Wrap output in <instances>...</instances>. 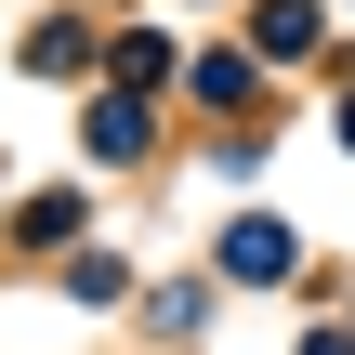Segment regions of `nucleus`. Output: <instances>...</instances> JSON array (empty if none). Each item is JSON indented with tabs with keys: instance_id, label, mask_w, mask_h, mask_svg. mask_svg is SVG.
Listing matches in <instances>:
<instances>
[{
	"instance_id": "obj_3",
	"label": "nucleus",
	"mask_w": 355,
	"mask_h": 355,
	"mask_svg": "<svg viewBox=\"0 0 355 355\" xmlns=\"http://www.w3.org/2000/svg\"><path fill=\"white\" fill-rule=\"evenodd\" d=\"M184 79H198L211 105H250V53H211V66H184Z\"/></svg>"
},
{
	"instance_id": "obj_1",
	"label": "nucleus",
	"mask_w": 355,
	"mask_h": 355,
	"mask_svg": "<svg viewBox=\"0 0 355 355\" xmlns=\"http://www.w3.org/2000/svg\"><path fill=\"white\" fill-rule=\"evenodd\" d=\"M224 263H237V277H290V237H277V224H237Z\"/></svg>"
},
{
	"instance_id": "obj_2",
	"label": "nucleus",
	"mask_w": 355,
	"mask_h": 355,
	"mask_svg": "<svg viewBox=\"0 0 355 355\" xmlns=\"http://www.w3.org/2000/svg\"><path fill=\"white\" fill-rule=\"evenodd\" d=\"M132 145H145V105H132V92H119V105H92V158H132Z\"/></svg>"
}]
</instances>
